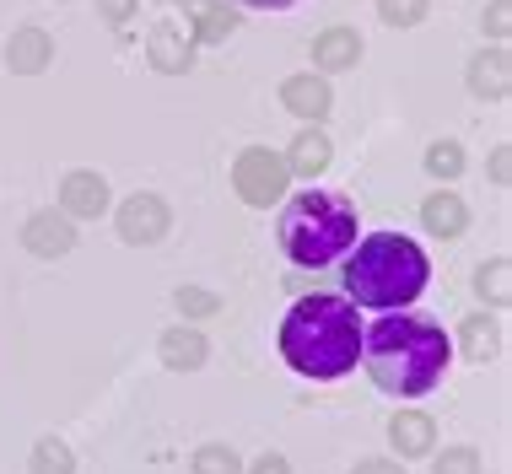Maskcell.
I'll list each match as a JSON object with an SVG mask.
<instances>
[{
  "mask_svg": "<svg viewBox=\"0 0 512 474\" xmlns=\"http://www.w3.org/2000/svg\"><path fill=\"white\" fill-rule=\"evenodd\" d=\"M362 367L378 394L389 399H426L453 367V334L426 313L394 308L372 329H362Z\"/></svg>",
  "mask_w": 512,
  "mask_h": 474,
  "instance_id": "cell-1",
  "label": "cell"
},
{
  "mask_svg": "<svg viewBox=\"0 0 512 474\" xmlns=\"http://www.w3.org/2000/svg\"><path fill=\"white\" fill-rule=\"evenodd\" d=\"M281 361L308 383H335L345 372H356L362 361V313L351 297L335 291H313L297 297L281 318Z\"/></svg>",
  "mask_w": 512,
  "mask_h": 474,
  "instance_id": "cell-2",
  "label": "cell"
},
{
  "mask_svg": "<svg viewBox=\"0 0 512 474\" xmlns=\"http://www.w3.org/2000/svg\"><path fill=\"white\" fill-rule=\"evenodd\" d=\"M426 281H432V259L405 232H367L345 254V297L356 308L372 313L410 308V302H421Z\"/></svg>",
  "mask_w": 512,
  "mask_h": 474,
  "instance_id": "cell-3",
  "label": "cell"
},
{
  "mask_svg": "<svg viewBox=\"0 0 512 474\" xmlns=\"http://www.w3.org/2000/svg\"><path fill=\"white\" fill-rule=\"evenodd\" d=\"M356 243V205L335 189H302L281 211V248L297 270H329Z\"/></svg>",
  "mask_w": 512,
  "mask_h": 474,
  "instance_id": "cell-4",
  "label": "cell"
},
{
  "mask_svg": "<svg viewBox=\"0 0 512 474\" xmlns=\"http://www.w3.org/2000/svg\"><path fill=\"white\" fill-rule=\"evenodd\" d=\"M232 189H238L243 205L270 211V205H281L286 189H292V167H286L281 151L248 146V151H238V162H232Z\"/></svg>",
  "mask_w": 512,
  "mask_h": 474,
  "instance_id": "cell-5",
  "label": "cell"
},
{
  "mask_svg": "<svg viewBox=\"0 0 512 474\" xmlns=\"http://www.w3.org/2000/svg\"><path fill=\"white\" fill-rule=\"evenodd\" d=\"M114 227H119V237L130 248H151V243H162V237H168L173 211H168V200H162V194L135 189V194H124V200H119Z\"/></svg>",
  "mask_w": 512,
  "mask_h": 474,
  "instance_id": "cell-6",
  "label": "cell"
},
{
  "mask_svg": "<svg viewBox=\"0 0 512 474\" xmlns=\"http://www.w3.org/2000/svg\"><path fill=\"white\" fill-rule=\"evenodd\" d=\"M195 33L189 27H178V22H157L151 27V38H146V60H151V71H162V76H189L195 71Z\"/></svg>",
  "mask_w": 512,
  "mask_h": 474,
  "instance_id": "cell-7",
  "label": "cell"
},
{
  "mask_svg": "<svg viewBox=\"0 0 512 474\" xmlns=\"http://www.w3.org/2000/svg\"><path fill=\"white\" fill-rule=\"evenodd\" d=\"M108 178L103 173H92V167H76V173H65L60 178V216H71V221H98L108 216Z\"/></svg>",
  "mask_w": 512,
  "mask_h": 474,
  "instance_id": "cell-8",
  "label": "cell"
},
{
  "mask_svg": "<svg viewBox=\"0 0 512 474\" xmlns=\"http://www.w3.org/2000/svg\"><path fill=\"white\" fill-rule=\"evenodd\" d=\"M22 248L33 259H65L76 248V221L60 211H33L22 221Z\"/></svg>",
  "mask_w": 512,
  "mask_h": 474,
  "instance_id": "cell-9",
  "label": "cell"
},
{
  "mask_svg": "<svg viewBox=\"0 0 512 474\" xmlns=\"http://www.w3.org/2000/svg\"><path fill=\"white\" fill-rule=\"evenodd\" d=\"M281 108L318 124V119H329V108H335V87H329V76H318V71H297V76L281 81Z\"/></svg>",
  "mask_w": 512,
  "mask_h": 474,
  "instance_id": "cell-10",
  "label": "cell"
},
{
  "mask_svg": "<svg viewBox=\"0 0 512 474\" xmlns=\"http://www.w3.org/2000/svg\"><path fill=\"white\" fill-rule=\"evenodd\" d=\"M389 448L399 464H410V458H432L437 453V421L426 410H399L389 421Z\"/></svg>",
  "mask_w": 512,
  "mask_h": 474,
  "instance_id": "cell-11",
  "label": "cell"
},
{
  "mask_svg": "<svg viewBox=\"0 0 512 474\" xmlns=\"http://www.w3.org/2000/svg\"><path fill=\"white\" fill-rule=\"evenodd\" d=\"M362 33L356 27H324L313 38V71L318 76H340V71H356L362 65Z\"/></svg>",
  "mask_w": 512,
  "mask_h": 474,
  "instance_id": "cell-12",
  "label": "cell"
},
{
  "mask_svg": "<svg viewBox=\"0 0 512 474\" xmlns=\"http://www.w3.org/2000/svg\"><path fill=\"white\" fill-rule=\"evenodd\" d=\"M469 92L475 97H486V103H502V97L512 92V54L507 44H491V49H480L475 60H469Z\"/></svg>",
  "mask_w": 512,
  "mask_h": 474,
  "instance_id": "cell-13",
  "label": "cell"
},
{
  "mask_svg": "<svg viewBox=\"0 0 512 474\" xmlns=\"http://www.w3.org/2000/svg\"><path fill=\"white\" fill-rule=\"evenodd\" d=\"M157 356H162V367H168V372H200L205 356H211V340H205L195 324H173V329H162Z\"/></svg>",
  "mask_w": 512,
  "mask_h": 474,
  "instance_id": "cell-14",
  "label": "cell"
},
{
  "mask_svg": "<svg viewBox=\"0 0 512 474\" xmlns=\"http://www.w3.org/2000/svg\"><path fill=\"white\" fill-rule=\"evenodd\" d=\"M6 65L17 76H44L54 65V38L44 27H17V33L6 38Z\"/></svg>",
  "mask_w": 512,
  "mask_h": 474,
  "instance_id": "cell-15",
  "label": "cell"
},
{
  "mask_svg": "<svg viewBox=\"0 0 512 474\" xmlns=\"http://www.w3.org/2000/svg\"><path fill=\"white\" fill-rule=\"evenodd\" d=\"M453 356H469V361L502 356V324L491 313H469L459 324V334H453Z\"/></svg>",
  "mask_w": 512,
  "mask_h": 474,
  "instance_id": "cell-16",
  "label": "cell"
},
{
  "mask_svg": "<svg viewBox=\"0 0 512 474\" xmlns=\"http://www.w3.org/2000/svg\"><path fill=\"white\" fill-rule=\"evenodd\" d=\"M421 227L432 232V237H464V227H469V205H464L453 189L426 194V200H421Z\"/></svg>",
  "mask_w": 512,
  "mask_h": 474,
  "instance_id": "cell-17",
  "label": "cell"
},
{
  "mask_svg": "<svg viewBox=\"0 0 512 474\" xmlns=\"http://www.w3.org/2000/svg\"><path fill=\"white\" fill-rule=\"evenodd\" d=\"M189 33L195 44H227L238 33V11L227 0H189Z\"/></svg>",
  "mask_w": 512,
  "mask_h": 474,
  "instance_id": "cell-18",
  "label": "cell"
},
{
  "mask_svg": "<svg viewBox=\"0 0 512 474\" xmlns=\"http://www.w3.org/2000/svg\"><path fill=\"white\" fill-rule=\"evenodd\" d=\"M286 167H292V178H318L329 173V162H335V146H329L324 130H297V141L281 151Z\"/></svg>",
  "mask_w": 512,
  "mask_h": 474,
  "instance_id": "cell-19",
  "label": "cell"
},
{
  "mask_svg": "<svg viewBox=\"0 0 512 474\" xmlns=\"http://www.w3.org/2000/svg\"><path fill=\"white\" fill-rule=\"evenodd\" d=\"M475 291H480V302H491V308H507V302H512V259L496 254V259L480 264V270H475Z\"/></svg>",
  "mask_w": 512,
  "mask_h": 474,
  "instance_id": "cell-20",
  "label": "cell"
},
{
  "mask_svg": "<svg viewBox=\"0 0 512 474\" xmlns=\"http://www.w3.org/2000/svg\"><path fill=\"white\" fill-rule=\"evenodd\" d=\"M27 474H76V453L65 437H38L27 453Z\"/></svg>",
  "mask_w": 512,
  "mask_h": 474,
  "instance_id": "cell-21",
  "label": "cell"
},
{
  "mask_svg": "<svg viewBox=\"0 0 512 474\" xmlns=\"http://www.w3.org/2000/svg\"><path fill=\"white\" fill-rule=\"evenodd\" d=\"M189 474H243V458L227 448V442H205L189 458Z\"/></svg>",
  "mask_w": 512,
  "mask_h": 474,
  "instance_id": "cell-22",
  "label": "cell"
},
{
  "mask_svg": "<svg viewBox=\"0 0 512 474\" xmlns=\"http://www.w3.org/2000/svg\"><path fill=\"white\" fill-rule=\"evenodd\" d=\"M426 173H432L437 184H453V178L464 173V146L459 141H432L426 146Z\"/></svg>",
  "mask_w": 512,
  "mask_h": 474,
  "instance_id": "cell-23",
  "label": "cell"
},
{
  "mask_svg": "<svg viewBox=\"0 0 512 474\" xmlns=\"http://www.w3.org/2000/svg\"><path fill=\"white\" fill-rule=\"evenodd\" d=\"M432 474H486V458H480V448L459 442V448L432 453Z\"/></svg>",
  "mask_w": 512,
  "mask_h": 474,
  "instance_id": "cell-24",
  "label": "cell"
},
{
  "mask_svg": "<svg viewBox=\"0 0 512 474\" xmlns=\"http://www.w3.org/2000/svg\"><path fill=\"white\" fill-rule=\"evenodd\" d=\"M173 302H178V313H184V318H216L221 313V297L211 286H178Z\"/></svg>",
  "mask_w": 512,
  "mask_h": 474,
  "instance_id": "cell-25",
  "label": "cell"
},
{
  "mask_svg": "<svg viewBox=\"0 0 512 474\" xmlns=\"http://www.w3.org/2000/svg\"><path fill=\"white\" fill-rule=\"evenodd\" d=\"M426 11H432V0H378V17L389 27H415L426 22Z\"/></svg>",
  "mask_w": 512,
  "mask_h": 474,
  "instance_id": "cell-26",
  "label": "cell"
},
{
  "mask_svg": "<svg viewBox=\"0 0 512 474\" xmlns=\"http://www.w3.org/2000/svg\"><path fill=\"white\" fill-rule=\"evenodd\" d=\"M486 33L496 38V44H507V33H512V6L507 0H491L486 6Z\"/></svg>",
  "mask_w": 512,
  "mask_h": 474,
  "instance_id": "cell-27",
  "label": "cell"
},
{
  "mask_svg": "<svg viewBox=\"0 0 512 474\" xmlns=\"http://www.w3.org/2000/svg\"><path fill=\"white\" fill-rule=\"evenodd\" d=\"M243 474H292V458L286 453H259L254 464H243Z\"/></svg>",
  "mask_w": 512,
  "mask_h": 474,
  "instance_id": "cell-28",
  "label": "cell"
},
{
  "mask_svg": "<svg viewBox=\"0 0 512 474\" xmlns=\"http://www.w3.org/2000/svg\"><path fill=\"white\" fill-rule=\"evenodd\" d=\"M98 17L108 22V27H124L135 17V0H98Z\"/></svg>",
  "mask_w": 512,
  "mask_h": 474,
  "instance_id": "cell-29",
  "label": "cell"
},
{
  "mask_svg": "<svg viewBox=\"0 0 512 474\" xmlns=\"http://www.w3.org/2000/svg\"><path fill=\"white\" fill-rule=\"evenodd\" d=\"M507 167H512V151L496 146V151H491V184H496V189H507V178H512Z\"/></svg>",
  "mask_w": 512,
  "mask_h": 474,
  "instance_id": "cell-30",
  "label": "cell"
},
{
  "mask_svg": "<svg viewBox=\"0 0 512 474\" xmlns=\"http://www.w3.org/2000/svg\"><path fill=\"white\" fill-rule=\"evenodd\" d=\"M351 474H405V464H399V458H362Z\"/></svg>",
  "mask_w": 512,
  "mask_h": 474,
  "instance_id": "cell-31",
  "label": "cell"
},
{
  "mask_svg": "<svg viewBox=\"0 0 512 474\" xmlns=\"http://www.w3.org/2000/svg\"><path fill=\"white\" fill-rule=\"evenodd\" d=\"M243 6H259V11H292L297 0H243Z\"/></svg>",
  "mask_w": 512,
  "mask_h": 474,
  "instance_id": "cell-32",
  "label": "cell"
}]
</instances>
